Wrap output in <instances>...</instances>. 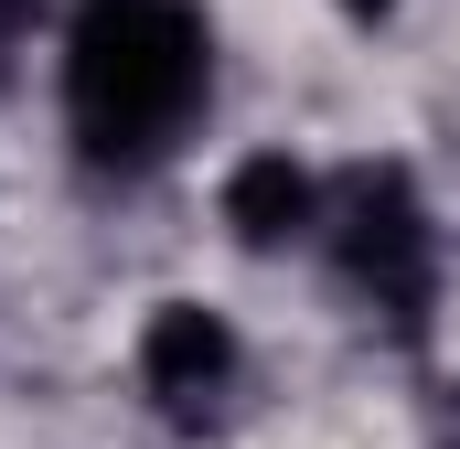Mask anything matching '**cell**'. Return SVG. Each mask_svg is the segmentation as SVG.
Masks as SVG:
<instances>
[{"instance_id": "6da1fadb", "label": "cell", "mask_w": 460, "mask_h": 449, "mask_svg": "<svg viewBox=\"0 0 460 449\" xmlns=\"http://www.w3.org/2000/svg\"><path fill=\"white\" fill-rule=\"evenodd\" d=\"M215 108V32L193 0H75L65 22V139L86 172H161Z\"/></svg>"}, {"instance_id": "7a4b0ae2", "label": "cell", "mask_w": 460, "mask_h": 449, "mask_svg": "<svg viewBox=\"0 0 460 449\" xmlns=\"http://www.w3.org/2000/svg\"><path fill=\"white\" fill-rule=\"evenodd\" d=\"M322 224H332V268H343V289L396 342H418L429 311H439V224H429V193H418L396 161H375V172L343 182V204H332Z\"/></svg>"}, {"instance_id": "3957f363", "label": "cell", "mask_w": 460, "mask_h": 449, "mask_svg": "<svg viewBox=\"0 0 460 449\" xmlns=\"http://www.w3.org/2000/svg\"><path fill=\"white\" fill-rule=\"evenodd\" d=\"M235 385H246V342H235L226 311L161 300V311L139 321V396H150L172 428H215L235 407Z\"/></svg>"}, {"instance_id": "277c9868", "label": "cell", "mask_w": 460, "mask_h": 449, "mask_svg": "<svg viewBox=\"0 0 460 449\" xmlns=\"http://www.w3.org/2000/svg\"><path fill=\"white\" fill-rule=\"evenodd\" d=\"M322 182L289 161V150H246L226 172V235L246 257H279V246H300V235H322Z\"/></svg>"}, {"instance_id": "5b68a950", "label": "cell", "mask_w": 460, "mask_h": 449, "mask_svg": "<svg viewBox=\"0 0 460 449\" xmlns=\"http://www.w3.org/2000/svg\"><path fill=\"white\" fill-rule=\"evenodd\" d=\"M343 11H364V22H375V11H396V0H343Z\"/></svg>"}]
</instances>
